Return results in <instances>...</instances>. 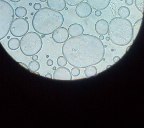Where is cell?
Listing matches in <instances>:
<instances>
[{
  "label": "cell",
  "instance_id": "1",
  "mask_svg": "<svg viewBox=\"0 0 144 128\" xmlns=\"http://www.w3.org/2000/svg\"><path fill=\"white\" fill-rule=\"evenodd\" d=\"M62 51L70 64L83 68L99 63L104 57L105 51L99 38L84 34L67 40L62 46Z\"/></svg>",
  "mask_w": 144,
  "mask_h": 128
},
{
  "label": "cell",
  "instance_id": "2",
  "mask_svg": "<svg viewBox=\"0 0 144 128\" xmlns=\"http://www.w3.org/2000/svg\"><path fill=\"white\" fill-rule=\"evenodd\" d=\"M64 19L60 12L48 8H42L37 11L32 20L34 30L42 35L53 32L62 24Z\"/></svg>",
  "mask_w": 144,
  "mask_h": 128
},
{
  "label": "cell",
  "instance_id": "3",
  "mask_svg": "<svg viewBox=\"0 0 144 128\" xmlns=\"http://www.w3.org/2000/svg\"><path fill=\"white\" fill-rule=\"evenodd\" d=\"M108 32L111 42L116 45H127L133 39L132 24L126 18L116 17L112 19L109 24Z\"/></svg>",
  "mask_w": 144,
  "mask_h": 128
},
{
  "label": "cell",
  "instance_id": "4",
  "mask_svg": "<svg viewBox=\"0 0 144 128\" xmlns=\"http://www.w3.org/2000/svg\"><path fill=\"white\" fill-rule=\"evenodd\" d=\"M42 46V41L40 35L36 32H30L22 38L20 48L22 53L28 56H31L38 53Z\"/></svg>",
  "mask_w": 144,
  "mask_h": 128
},
{
  "label": "cell",
  "instance_id": "5",
  "mask_svg": "<svg viewBox=\"0 0 144 128\" xmlns=\"http://www.w3.org/2000/svg\"><path fill=\"white\" fill-rule=\"evenodd\" d=\"M14 12L11 5L3 0H0V39L8 34L13 21Z\"/></svg>",
  "mask_w": 144,
  "mask_h": 128
},
{
  "label": "cell",
  "instance_id": "6",
  "mask_svg": "<svg viewBox=\"0 0 144 128\" xmlns=\"http://www.w3.org/2000/svg\"><path fill=\"white\" fill-rule=\"evenodd\" d=\"M29 28L28 22L21 18H15L11 25L10 31L11 34L16 37H20L25 34Z\"/></svg>",
  "mask_w": 144,
  "mask_h": 128
},
{
  "label": "cell",
  "instance_id": "7",
  "mask_svg": "<svg viewBox=\"0 0 144 128\" xmlns=\"http://www.w3.org/2000/svg\"><path fill=\"white\" fill-rule=\"evenodd\" d=\"M69 34L67 29L64 27L59 28L54 31L52 35L53 40L56 42L61 44L68 39Z\"/></svg>",
  "mask_w": 144,
  "mask_h": 128
},
{
  "label": "cell",
  "instance_id": "8",
  "mask_svg": "<svg viewBox=\"0 0 144 128\" xmlns=\"http://www.w3.org/2000/svg\"><path fill=\"white\" fill-rule=\"evenodd\" d=\"M75 11L76 14L78 16L81 18H85L91 14L92 9L88 2H83L77 6Z\"/></svg>",
  "mask_w": 144,
  "mask_h": 128
},
{
  "label": "cell",
  "instance_id": "9",
  "mask_svg": "<svg viewBox=\"0 0 144 128\" xmlns=\"http://www.w3.org/2000/svg\"><path fill=\"white\" fill-rule=\"evenodd\" d=\"M54 79L57 80H71L72 76L70 70L64 67H59L53 73Z\"/></svg>",
  "mask_w": 144,
  "mask_h": 128
},
{
  "label": "cell",
  "instance_id": "10",
  "mask_svg": "<svg viewBox=\"0 0 144 128\" xmlns=\"http://www.w3.org/2000/svg\"><path fill=\"white\" fill-rule=\"evenodd\" d=\"M109 24L108 22L104 19L98 20L95 25V29L96 32L100 35H105L108 32Z\"/></svg>",
  "mask_w": 144,
  "mask_h": 128
},
{
  "label": "cell",
  "instance_id": "11",
  "mask_svg": "<svg viewBox=\"0 0 144 128\" xmlns=\"http://www.w3.org/2000/svg\"><path fill=\"white\" fill-rule=\"evenodd\" d=\"M90 6L96 10H102L109 4L111 0H86Z\"/></svg>",
  "mask_w": 144,
  "mask_h": 128
},
{
  "label": "cell",
  "instance_id": "12",
  "mask_svg": "<svg viewBox=\"0 0 144 128\" xmlns=\"http://www.w3.org/2000/svg\"><path fill=\"white\" fill-rule=\"evenodd\" d=\"M47 4L50 8L57 11H61L66 5L65 0H47Z\"/></svg>",
  "mask_w": 144,
  "mask_h": 128
},
{
  "label": "cell",
  "instance_id": "13",
  "mask_svg": "<svg viewBox=\"0 0 144 128\" xmlns=\"http://www.w3.org/2000/svg\"><path fill=\"white\" fill-rule=\"evenodd\" d=\"M68 31L71 36L76 37L82 34L84 32V29L81 24L78 23H74L69 26Z\"/></svg>",
  "mask_w": 144,
  "mask_h": 128
},
{
  "label": "cell",
  "instance_id": "14",
  "mask_svg": "<svg viewBox=\"0 0 144 128\" xmlns=\"http://www.w3.org/2000/svg\"><path fill=\"white\" fill-rule=\"evenodd\" d=\"M8 48L12 50L18 49L20 46V40L16 38H12L8 41Z\"/></svg>",
  "mask_w": 144,
  "mask_h": 128
},
{
  "label": "cell",
  "instance_id": "15",
  "mask_svg": "<svg viewBox=\"0 0 144 128\" xmlns=\"http://www.w3.org/2000/svg\"><path fill=\"white\" fill-rule=\"evenodd\" d=\"M85 76L88 78H90L96 76L97 74V70L96 67L91 66L86 68L84 71Z\"/></svg>",
  "mask_w": 144,
  "mask_h": 128
},
{
  "label": "cell",
  "instance_id": "16",
  "mask_svg": "<svg viewBox=\"0 0 144 128\" xmlns=\"http://www.w3.org/2000/svg\"><path fill=\"white\" fill-rule=\"evenodd\" d=\"M118 13L120 17L126 18L129 16L130 12L128 8L125 6H123L119 8L118 10Z\"/></svg>",
  "mask_w": 144,
  "mask_h": 128
},
{
  "label": "cell",
  "instance_id": "17",
  "mask_svg": "<svg viewBox=\"0 0 144 128\" xmlns=\"http://www.w3.org/2000/svg\"><path fill=\"white\" fill-rule=\"evenodd\" d=\"M142 18L138 20L134 23L133 27V39L134 40L136 38L141 25Z\"/></svg>",
  "mask_w": 144,
  "mask_h": 128
},
{
  "label": "cell",
  "instance_id": "18",
  "mask_svg": "<svg viewBox=\"0 0 144 128\" xmlns=\"http://www.w3.org/2000/svg\"><path fill=\"white\" fill-rule=\"evenodd\" d=\"M14 13L17 17L21 18L24 17L26 15L27 11L24 7L19 6L15 9Z\"/></svg>",
  "mask_w": 144,
  "mask_h": 128
},
{
  "label": "cell",
  "instance_id": "19",
  "mask_svg": "<svg viewBox=\"0 0 144 128\" xmlns=\"http://www.w3.org/2000/svg\"><path fill=\"white\" fill-rule=\"evenodd\" d=\"M40 65L39 62L37 61L33 60L30 62L28 65L29 70L32 72L38 71L40 69Z\"/></svg>",
  "mask_w": 144,
  "mask_h": 128
},
{
  "label": "cell",
  "instance_id": "20",
  "mask_svg": "<svg viewBox=\"0 0 144 128\" xmlns=\"http://www.w3.org/2000/svg\"><path fill=\"white\" fill-rule=\"evenodd\" d=\"M134 3L137 8L143 13L144 10V0H135Z\"/></svg>",
  "mask_w": 144,
  "mask_h": 128
},
{
  "label": "cell",
  "instance_id": "21",
  "mask_svg": "<svg viewBox=\"0 0 144 128\" xmlns=\"http://www.w3.org/2000/svg\"><path fill=\"white\" fill-rule=\"evenodd\" d=\"M58 65L60 66L63 67L67 64V61L64 56H60L56 60Z\"/></svg>",
  "mask_w": 144,
  "mask_h": 128
},
{
  "label": "cell",
  "instance_id": "22",
  "mask_svg": "<svg viewBox=\"0 0 144 128\" xmlns=\"http://www.w3.org/2000/svg\"><path fill=\"white\" fill-rule=\"evenodd\" d=\"M84 0H65L66 3L68 5L71 6H75Z\"/></svg>",
  "mask_w": 144,
  "mask_h": 128
},
{
  "label": "cell",
  "instance_id": "23",
  "mask_svg": "<svg viewBox=\"0 0 144 128\" xmlns=\"http://www.w3.org/2000/svg\"><path fill=\"white\" fill-rule=\"evenodd\" d=\"M71 74L74 76H78L80 74V69L77 67L73 68L71 70Z\"/></svg>",
  "mask_w": 144,
  "mask_h": 128
},
{
  "label": "cell",
  "instance_id": "24",
  "mask_svg": "<svg viewBox=\"0 0 144 128\" xmlns=\"http://www.w3.org/2000/svg\"><path fill=\"white\" fill-rule=\"evenodd\" d=\"M33 7L35 10H38L41 8L42 5L40 3L37 2L34 4Z\"/></svg>",
  "mask_w": 144,
  "mask_h": 128
},
{
  "label": "cell",
  "instance_id": "25",
  "mask_svg": "<svg viewBox=\"0 0 144 128\" xmlns=\"http://www.w3.org/2000/svg\"><path fill=\"white\" fill-rule=\"evenodd\" d=\"M113 14H116V7L114 4L111 3L110 5Z\"/></svg>",
  "mask_w": 144,
  "mask_h": 128
},
{
  "label": "cell",
  "instance_id": "26",
  "mask_svg": "<svg viewBox=\"0 0 144 128\" xmlns=\"http://www.w3.org/2000/svg\"><path fill=\"white\" fill-rule=\"evenodd\" d=\"M125 2L128 6H130L133 4L134 0H126Z\"/></svg>",
  "mask_w": 144,
  "mask_h": 128
},
{
  "label": "cell",
  "instance_id": "27",
  "mask_svg": "<svg viewBox=\"0 0 144 128\" xmlns=\"http://www.w3.org/2000/svg\"><path fill=\"white\" fill-rule=\"evenodd\" d=\"M102 14V12L100 10H97L95 12V14L97 17H99Z\"/></svg>",
  "mask_w": 144,
  "mask_h": 128
},
{
  "label": "cell",
  "instance_id": "28",
  "mask_svg": "<svg viewBox=\"0 0 144 128\" xmlns=\"http://www.w3.org/2000/svg\"><path fill=\"white\" fill-rule=\"evenodd\" d=\"M53 61L51 59L48 60L46 62L47 64L49 66H52L53 64Z\"/></svg>",
  "mask_w": 144,
  "mask_h": 128
},
{
  "label": "cell",
  "instance_id": "29",
  "mask_svg": "<svg viewBox=\"0 0 144 128\" xmlns=\"http://www.w3.org/2000/svg\"><path fill=\"white\" fill-rule=\"evenodd\" d=\"M120 59V58L119 56H116L114 58L113 61L114 63H116L118 62Z\"/></svg>",
  "mask_w": 144,
  "mask_h": 128
},
{
  "label": "cell",
  "instance_id": "30",
  "mask_svg": "<svg viewBox=\"0 0 144 128\" xmlns=\"http://www.w3.org/2000/svg\"><path fill=\"white\" fill-rule=\"evenodd\" d=\"M32 58L33 60L36 61L38 60V56L37 55L35 54L33 56Z\"/></svg>",
  "mask_w": 144,
  "mask_h": 128
},
{
  "label": "cell",
  "instance_id": "31",
  "mask_svg": "<svg viewBox=\"0 0 144 128\" xmlns=\"http://www.w3.org/2000/svg\"><path fill=\"white\" fill-rule=\"evenodd\" d=\"M45 77H46L49 78H52V75L50 73H48L45 76Z\"/></svg>",
  "mask_w": 144,
  "mask_h": 128
},
{
  "label": "cell",
  "instance_id": "32",
  "mask_svg": "<svg viewBox=\"0 0 144 128\" xmlns=\"http://www.w3.org/2000/svg\"><path fill=\"white\" fill-rule=\"evenodd\" d=\"M99 38L100 40H102L104 38V37L103 36L100 35L99 36Z\"/></svg>",
  "mask_w": 144,
  "mask_h": 128
},
{
  "label": "cell",
  "instance_id": "33",
  "mask_svg": "<svg viewBox=\"0 0 144 128\" xmlns=\"http://www.w3.org/2000/svg\"><path fill=\"white\" fill-rule=\"evenodd\" d=\"M12 2H20L21 0H10Z\"/></svg>",
  "mask_w": 144,
  "mask_h": 128
},
{
  "label": "cell",
  "instance_id": "34",
  "mask_svg": "<svg viewBox=\"0 0 144 128\" xmlns=\"http://www.w3.org/2000/svg\"><path fill=\"white\" fill-rule=\"evenodd\" d=\"M106 40H107V41H108L110 39V38H109V37L107 36L106 37Z\"/></svg>",
  "mask_w": 144,
  "mask_h": 128
},
{
  "label": "cell",
  "instance_id": "35",
  "mask_svg": "<svg viewBox=\"0 0 144 128\" xmlns=\"http://www.w3.org/2000/svg\"><path fill=\"white\" fill-rule=\"evenodd\" d=\"M39 0L40 1L42 2H44L46 1L47 0Z\"/></svg>",
  "mask_w": 144,
  "mask_h": 128
},
{
  "label": "cell",
  "instance_id": "36",
  "mask_svg": "<svg viewBox=\"0 0 144 128\" xmlns=\"http://www.w3.org/2000/svg\"><path fill=\"white\" fill-rule=\"evenodd\" d=\"M110 66H111V65H108L107 66V68H109L110 67Z\"/></svg>",
  "mask_w": 144,
  "mask_h": 128
},
{
  "label": "cell",
  "instance_id": "37",
  "mask_svg": "<svg viewBox=\"0 0 144 128\" xmlns=\"http://www.w3.org/2000/svg\"><path fill=\"white\" fill-rule=\"evenodd\" d=\"M65 10H68V8L67 7H66L65 8Z\"/></svg>",
  "mask_w": 144,
  "mask_h": 128
},
{
  "label": "cell",
  "instance_id": "38",
  "mask_svg": "<svg viewBox=\"0 0 144 128\" xmlns=\"http://www.w3.org/2000/svg\"><path fill=\"white\" fill-rule=\"evenodd\" d=\"M120 0L122 1L123 0Z\"/></svg>",
  "mask_w": 144,
  "mask_h": 128
}]
</instances>
